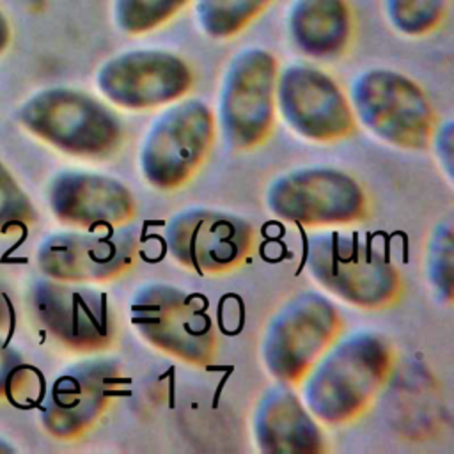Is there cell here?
Wrapping results in <instances>:
<instances>
[{
	"instance_id": "obj_25",
	"label": "cell",
	"mask_w": 454,
	"mask_h": 454,
	"mask_svg": "<svg viewBox=\"0 0 454 454\" xmlns=\"http://www.w3.org/2000/svg\"><path fill=\"white\" fill-rule=\"evenodd\" d=\"M436 144V153L440 156V163L445 168L447 177L452 176V122L447 121L443 124H436L433 140Z\"/></svg>"
},
{
	"instance_id": "obj_18",
	"label": "cell",
	"mask_w": 454,
	"mask_h": 454,
	"mask_svg": "<svg viewBox=\"0 0 454 454\" xmlns=\"http://www.w3.org/2000/svg\"><path fill=\"white\" fill-rule=\"evenodd\" d=\"M286 32L298 53L312 60H337L351 48L355 16L349 0H291Z\"/></svg>"
},
{
	"instance_id": "obj_13",
	"label": "cell",
	"mask_w": 454,
	"mask_h": 454,
	"mask_svg": "<svg viewBox=\"0 0 454 454\" xmlns=\"http://www.w3.org/2000/svg\"><path fill=\"white\" fill-rule=\"evenodd\" d=\"M277 114L300 138L314 144H337L356 131L348 94L321 67L293 62L278 69Z\"/></svg>"
},
{
	"instance_id": "obj_2",
	"label": "cell",
	"mask_w": 454,
	"mask_h": 454,
	"mask_svg": "<svg viewBox=\"0 0 454 454\" xmlns=\"http://www.w3.org/2000/svg\"><path fill=\"white\" fill-rule=\"evenodd\" d=\"M309 275L332 296L362 310H385L403 296V277L372 238L326 229L305 243Z\"/></svg>"
},
{
	"instance_id": "obj_21",
	"label": "cell",
	"mask_w": 454,
	"mask_h": 454,
	"mask_svg": "<svg viewBox=\"0 0 454 454\" xmlns=\"http://www.w3.org/2000/svg\"><path fill=\"white\" fill-rule=\"evenodd\" d=\"M449 5L450 0H381V12L395 34L420 39L443 25Z\"/></svg>"
},
{
	"instance_id": "obj_27",
	"label": "cell",
	"mask_w": 454,
	"mask_h": 454,
	"mask_svg": "<svg viewBox=\"0 0 454 454\" xmlns=\"http://www.w3.org/2000/svg\"><path fill=\"white\" fill-rule=\"evenodd\" d=\"M5 450H12V449H11L7 443H4V442L0 440V452H5Z\"/></svg>"
},
{
	"instance_id": "obj_3",
	"label": "cell",
	"mask_w": 454,
	"mask_h": 454,
	"mask_svg": "<svg viewBox=\"0 0 454 454\" xmlns=\"http://www.w3.org/2000/svg\"><path fill=\"white\" fill-rule=\"evenodd\" d=\"M18 119L41 142L80 160H110L126 140L112 105L71 87L39 90L25 101Z\"/></svg>"
},
{
	"instance_id": "obj_9",
	"label": "cell",
	"mask_w": 454,
	"mask_h": 454,
	"mask_svg": "<svg viewBox=\"0 0 454 454\" xmlns=\"http://www.w3.org/2000/svg\"><path fill=\"white\" fill-rule=\"evenodd\" d=\"M266 207L275 218L307 229L346 227L371 216L369 195L360 181L326 165L277 176L268 184Z\"/></svg>"
},
{
	"instance_id": "obj_11",
	"label": "cell",
	"mask_w": 454,
	"mask_h": 454,
	"mask_svg": "<svg viewBox=\"0 0 454 454\" xmlns=\"http://www.w3.org/2000/svg\"><path fill=\"white\" fill-rule=\"evenodd\" d=\"M30 312L46 335L67 351L96 355L117 340L110 300L89 284L37 280L28 293Z\"/></svg>"
},
{
	"instance_id": "obj_7",
	"label": "cell",
	"mask_w": 454,
	"mask_h": 454,
	"mask_svg": "<svg viewBox=\"0 0 454 454\" xmlns=\"http://www.w3.org/2000/svg\"><path fill=\"white\" fill-rule=\"evenodd\" d=\"M278 60L262 46H247L227 62L216 99V129L225 145L250 153L264 145L275 129Z\"/></svg>"
},
{
	"instance_id": "obj_6",
	"label": "cell",
	"mask_w": 454,
	"mask_h": 454,
	"mask_svg": "<svg viewBox=\"0 0 454 454\" xmlns=\"http://www.w3.org/2000/svg\"><path fill=\"white\" fill-rule=\"evenodd\" d=\"M216 119L200 98H183L163 106L149 124L138 167L145 183L158 192L184 188L207 161L215 138Z\"/></svg>"
},
{
	"instance_id": "obj_26",
	"label": "cell",
	"mask_w": 454,
	"mask_h": 454,
	"mask_svg": "<svg viewBox=\"0 0 454 454\" xmlns=\"http://www.w3.org/2000/svg\"><path fill=\"white\" fill-rule=\"evenodd\" d=\"M9 44V23L5 16L0 12V53L7 48Z\"/></svg>"
},
{
	"instance_id": "obj_22",
	"label": "cell",
	"mask_w": 454,
	"mask_h": 454,
	"mask_svg": "<svg viewBox=\"0 0 454 454\" xmlns=\"http://www.w3.org/2000/svg\"><path fill=\"white\" fill-rule=\"evenodd\" d=\"M426 273L434 296L442 303H450L454 294V241L452 223L440 222L426 247Z\"/></svg>"
},
{
	"instance_id": "obj_23",
	"label": "cell",
	"mask_w": 454,
	"mask_h": 454,
	"mask_svg": "<svg viewBox=\"0 0 454 454\" xmlns=\"http://www.w3.org/2000/svg\"><path fill=\"white\" fill-rule=\"evenodd\" d=\"M41 394V374L25 358L0 340V399L27 404Z\"/></svg>"
},
{
	"instance_id": "obj_17",
	"label": "cell",
	"mask_w": 454,
	"mask_h": 454,
	"mask_svg": "<svg viewBox=\"0 0 454 454\" xmlns=\"http://www.w3.org/2000/svg\"><path fill=\"white\" fill-rule=\"evenodd\" d=\"M254 440L261 452L321 454L326 438L293 387L277 383L257 401L254 411Z\"/></svg>"
},
{
	"instance_id": "obj_24",
	"label": "cell",
	"mask_w": 454,
	"mask_h": 454,
	"mask_svg": "<svg viewBox=\"0 0 454 454\" xmlns=\"http://www.w3.org/2000/svg\"><path fill=\"white\" fill-rule=\"evenodd\" d=\"M37 218L30 197L23 192L20 183L0 161V234L27 229Z\"/></svg>"
},
{
	"instance_id": "obj_19",
	"label": "cell",
	"mask_w": 454,
	"mask_h": 454,
	"mask_svg": "<svg viewBox=\"0 0 454 454\" xmlns=\"http://www.w3.org/2000/svg\"><path fill=\"white\" fill-rule=\"evenodd\" d=\"M275 0H193V20L200 34L227 41L245 32Z\"/></svg>"
},
{
	"instance_id": "obj_4",
	"label": "cell",
	"mask_w": 454,
	"mask_h": 454,
	"mask_svg": "<svg viewBox=\"0 0 454 454\" xmlns=\"http://www.w3.org/2000/svg\"><path fill=\"white\" fill-rule=\"evenodd\" d=\"M137 333L160 353L192 367H209L218 355V330L202 294L167 282L140 286L129 303Z\"/></svg>"
},
{
	"instance_id": "obj_20",
	"label": "cell",
	"mask_w": 454,
	"mask_h": 454,
	"mask_svg": "<svg viewBox=\"0 0 454 454\" xmlns=\"http://www.w3.org/2000/svg\"><path fill=\"white\" fill-rule=\"evenodd\" d=\"M193 0H112L114 27L126 35H145L168 25Z\"/></svg>"
},
{
	"instance_id": "obj_8",
	"label": "cell",
	"mask_w": 454,
	"mask_h": 454,
	"mask_svg": "<svg viewBox=\"0 0 454 454\" xmlns=\"http://www.w3.org/2000/svg\"><path fill=\"white\" fill-rule=\"evenodd\" d=\"M342 332L344 317L326 294L300 291L268 321L261 342L262 364L277 383L296 387Z\"/></svg>"
},
{
	"instance_id": "obj_15",
	"label": "cell",
	"mask_w": 454,
	"mask_h": 454,
	"mask_svg": "<svg viewBox=\"0 0 454 454\" xmlns=\"http://www.w3.org/2000/svg\"><path fill=\"white\" fill-rule=\"evenodd\" d=\"M126 378L119 360L92 356L67 367L51 383L41 422L57 440H76L87 434L108 413L121 395Z\"/></svg>"
},
{
	"instance_id": "obj_1",
	"label": "cell",
	"mask_w": 454,
	"mask_h": 454,
	"mask_svg": "<svg viewBox=\"0 0 454 454\" xmlns=\"http://www.w3.org/2000/svg\"><path fill=\"white\" fill-rule=\"evenodd\" d=\"M397 362L390 339L374 330L339 337L303 378L301 401L325 426H348L380 397Z\"/></svg>"
},
{
	"instance_id": "obj_16",
	"label": "cell",
	"mask_w": 454,
	"mask_h": 454,
	"mask_svg": "<svg viewBox=\"0 0 454 454\" xmlns=\"http://www.w3.org/2000/svg\"><path fill=\"white\" fill-rule=\"evenodd\" d=\"M48 204L62 225L80 231L119 229L129 225L138 211L126 183L89 170L55 174L48 186Z\"/></svg>"
},
{
	"instance_id": "obj_10",
	"label": "cell",
	"mask_w": 454,
	"mask_h": 454,
	"mask_svg": "<svg viewBox=\"0 0 454 454\" xmlns=\"http://www.w3.org/2000/svg\"><path fill=\"white\" fill-rule=\"evenodd\" d=\"M163 239L177 264L206 277L236 271L257 247V232L247 218L204 206L184 207L170 216Z\"/></svg>"
},
{
	"instance_id": "obj_12",
	"label": "cell",
	"mask_w": 454,
	"mask_h": 454,
	"mask_svg": "<svg viewBox=\"0 0 454 454\" xmlns=\"http://www.w3.org/2000/svg\"><path fill=\"white\" fill-rule=\"evenodd\" d=\"M94 80L108 105L145 112L186 98L195 85V71L172 50L133 48L108 57Z\"/></svg>"
},
{
	"instance_id": "obj_5",
	"label": "cell",
	"mask_w": 454,
	"mask_h": 454,
	"mask_svg": "<svg viewBox=\"0 0 454 454\" xmlns=\"http://www.w3.org/2000/svg\"><path fill=\"white\" fill-rule=\"evenodd\" d=\"M356 124L404 151H424L436 129L434 108L419 82L392 67L360 71L349 85Z\"/></svg>"
},
{
	"instance_id": "obj_14",
	"label": "cell",
	"mask_w": 454,
	"mask_h": 454,
	"mask_svg": "<svg viewBox=\"0 0 454 454\" xmlns=\"http://www.w3.org/2000/svg\"><path fill=\"white\" fill-rule=\"evenodd\" d=\"M140 254V234L128 225L101 229V232L62 231L41 241L37 266L53 280L105 284L133 271Z\"/></svg>"
}]
</instances>
